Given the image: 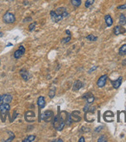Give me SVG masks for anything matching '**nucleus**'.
<instances>
[{"label":"nucleus","mask_w":126,"mask_h":142,"mask_svg":"<svg viewBox=\"0 0 126 142\" xmlns=\"http://www.w3.org/2000/svg\"><path fill=\"white\" fill-rule=\"evenodd\" d=\"M54 117L53 112L51 110H46L41 115V120H44L45 122H50L52 121Z\"/></svg>","instance_id":"nucleus-1"},{"label":"nucleus","mask_w":126,"mask_h":142,"mask_svg":"<svg viewBox=\"0 0 126 142\" xmlns=\"http://www.w3.org/2000/svg\"><path fill=\"white\" fill-rule=\"evenodd\" d=\"M3 21L5 23H13L16 21V17L14 14H12V12H7L3 16Z\"/></svg>","instance_id":"nucleus-2"},{"label":"nucleus","mask_w":126,"mask_h":142,"mask_svg":"<svg viewBox=\"0 0 126 142\" xmlns=\"http://www.w3.org/2000/svg\"><path fill=\"white\" fill-rule=\"evenodd\" d=\"M70 118L71 122H79L81 120V117H80V111H74L70 115Z\"/></svg>","instance_id":"nucleus-3"},{"label":"nucleus","mask_w":126,"mask_h":142,"mask_svg":"<svg viewBox=\"0 0 126 142\" xmlns=\"http://www.w3.org/2000/svg\"><path fill=\"white\" fill-rule=\"evenodd\" d=\"M50 16H51V19L55 23H58L60 21H61L63 19H64V17H63L61 15H59L57 14L55 11L52 10L50 11Z\"/></svg>","instance_id":"nucleus-4"},{"label":"nucleus","mask_w":126,"mask_h":142,"mask_svg":"<svg viewBox=\"0 0 126 142\" xmlns=\"http://www.w3.org/2000/svg\"><path fill=\"white\" fill-rule=\"evenodd\" d=\"M25 52H26V49H25V47L23 46V45H20V46L19 47V49L15 51L14 57H15V58H16V59L20 58V57H21L24 54Z\"/></svg>","instance_id":"nucleus-5"},{"label":"nucleus","mask_w":126,"mask_h":142,"mask_svg":"<svg viewBox=\"0 0 126 142\" xmlns=\"http://www.w3.org/2000/svg\"><path fill=\"white\" fill-rule=\"evenodd\" d=\"M107 79H108V75H104L101 76L99 78V79L98 80V82H97L98 86L100 87V88L104 87L105 86V84H106Z\"/></svg>","instance_id":"nucleus-6"},{"label":"nucleus","mask_w":126,"mask_h":142,"mask_svg":"<svg viewBox=\"0 0 126 142\" xmlns=\"http://www.w3.org/2000/svg\"><path fill=\"white\" fill-rule=\"evenodd\" d=\"M82 98H83V99H86L87 102L89 103V104H91V103L94 101V96L93 94L91 93H85V94L82 96Z\"/></svg>","instance_id":"nucleus-7"},{"label":"nucleus","mask_w":126,"mask_h":142,"mask_svg":"<svg viewBox=\"0 0 126 142\" xmlns=\"http://www.w3.org/2000/svg\"><path fill=\"white\" fill-rule=\"evenodd\" d=\"M55 12H56L57 14L61 15L64 18V17H67V16H68V12H67V9L64 8V7L57 8V9L55 10Z\"/></svg>","instance_id":"nucleus-8"},{"label":"nucleus","mask_w":126,"mask_h":142,"mask_svg":"<svg viewBox=\"0 0 126 142\" xmlns=\"http://www.w3.org/2000/svg\"><path fill=\"white\" fill-rule=\"evenodd\" d=\"M9 109H10V106L9 103H2V104L0 105V113L1 114H5Z\"/></svg>","instance_id":"nucleus-9"},{"label":"nucleus","mask_w":126,"mask_h":142,"mask_svg":"<svg viewBox=\"0 0 126 142\" xmlns=\"http://www.w3.org/2000/svg\"><path fill=\"white\" fill-rule=\"evenodd\" d=\"M126 32V30L122 27L121 26H116V27L114 28V34L115 35H119V34H125Z\"/></svg>","instance_id":"nucleus-10"},{"label":"nucleus","mask_w":126,"mask_h":142,"mask_svg":"<svg viewBox=\"0 0 126 142\" xmlns=\"http://www.w3.org/2000/svg\"><path fill=\"white\" fill-rule=\"evenodd\" d=\"M111 84H112V86L114 87L115 89H118L119 87L121 86L122 85V77H119L118 79H116L115 81H111Z\"/></svg>","instance_id":"nucleus-11"},{"label":"nucleus","mask_w":126,"mask_h":142,"mask_svg":"<svg viewBox=\"0 0 126 142\" xmlns=\"http://www.w3.org/2000/svg\"><path fill=\"white\" fill-rule=\"evenodd\" d=\"M12 99V96L9 94H4L2 95V102L3 103H9Z\"/></svg>","instance_id":"nucleus-12"},{"label":"nucleus","mask_w":126,"mask_h":142,"mask_svg":"<svg viewBox=\"0 0 126 142\" xmlns=\"http://www.w3.org/2000/svg\"><path fill=\"white\" fill-rule=\"evenodd\" d=\"M83 87V83L81 82L80 80H77L74 83V86H73V90L74 91H78L80 89H81Z\"/></svg>","instance_id":"nucleus-13"},{"label":"nucleus","mask_w":126,"mask_h":142,"mask_svg":"<svg viewBox=\"0 0 126 142\" xmlns=\"http://www.w3.org/2000/svg\"><path fill=\"white\" fill-rule=\"evenodd\" d=\"M37 104H38L39 107L43 109L46 106V102H45V99H44L43 96H40L37 99Z\"/></svg>","instance_id":"nucleus-14"},{"label":"nucleus","mask_w":126,"mask_h":142,"mask_svg":"<svg viewBox=\"0 0 126 142\" xmlns=\"http://www.w3.org/2000/svg\"><path fill=\"white\" fill-rule=\"evenodd\" d=\"M104 20H105V23L108 27H111V26L113 24V20L110 15H106L104 17Z\"/></svg>","instance_id":"nucleus-15"},{"label":"nucleus","mask_w":126,"mask_h":142,"mask_svg":"<svg viewBox=\"0 0 126 142\" xmlns=\"http://www.w3.org/2000/svg\"><path fill=\"white\" fill-rule=\"evenodd\" d=\"M20 75L22 76V78L23 79V80H25V81L29 80V74L26 72V71L21 70L20 71Z\"/></svg>","instance_id":"nucleus-16"},{"label":"nucleus","mask_w":126,"mask_h":142,"mask_svg":"<svg viewBox=\"0 0 126 142\" xmlns=\"http://www.w3.org/2000/svg\"><path fill=\"white\" fill-rule=\"evenodd\" d=\"M119 23L122 26H124L126 24V16L124 14H121L119 16Z\"/></svg>","instance_id":"nucleus-17"},{"label":"nucleus","mask_w":126,"mask_h":142,"mask_svg":"<svg viewBox=\"0 0 126 142\" xmlns=\"http://www.w3.org/2000/svg\"><path fill=\"white\" fill-rule=\"evenodd\" d=\"M118 53L120 55H125L126 54V44H123L122 46L119 48Z\"/></svg>","instance_id":"nucleus-18"},{"label":"nucleus","mask_w":126,"mask_h":142,"mask_svg":"<svg viewBox=\"0 0 126 142\" xmlns=\"http://www.w3.org/2000/svg\"><path fill=\"white\" fill-rule=\"evenodd\" d=\"M35 139H36V136H35V135H29V136H28L27 138H25L23 141V142H32V141H33Z\"/></svg>","instance_id":"nucleus-19"},{"label":"nucleus","mask_w":126,"mask_h":142,"mask_svg":"<svg viewBox=\"0 0 126 142\" xmlns=\"http://www.w3.org/2000/svg\"><path fill=\"white\" fill-rule=\"evenodd\" d=\"M71 4L75 7H78L81 4V0H71Z\"/></svg>","instance_id":"nucleus-20"},{"label":"nucleus","mask_w":126,"mask_h":142,"mask_svg":"<svg viewBox=\"0 0 126 142\" xmlns=\"http://www.w3.org/2000/svg\"><path fill=\"white\" fill-rule=\"evenodd\" d=\"M86 38L88 41H95L98 40V37H95L94 35H93V34H89L88 36H87Z\"/></svg>","instance_id":"nucleus-21"},{"label":"nucleus","mask_w":126,"mask_h":142,"mask_svg":"<svg viewBox=\"0 0 126 142\" xmlns=\"http://www.w3.org/2000/svg\"><path fill=\"white\" fill-rule=\"evenodd\" d=\"M55 87H52L51 89H50V92H49V96H50V99H52L54 97V95H55Z\"/></svg>","instance_id":"nucleus-22"},{"label":"nucleus","mask_w":126,"mask_h":142,"mask_svg":"<svg viewBox=\"0 0 126 142\" xmlns=\"http://www.w3.org/2000/svg\"><path fill=\"white\" fill-rule=\"evenodd\" d=\"M94 2V0H87L85 2V7H87V8L90 7L91 5H93Z\"/></svg>","instance_id":"nucleus-23"},{"label":"nucleus","mask_w":126,"mask_h":142,"mask_svg":"<svg viewBox=\"0 0 126 142\" xmlns=\"http://www.w3.org/2000/svg\"><path fill=\"white\" fill-rule=\"evenodd\" d=\"M36 22H33L32 23H30L29 26V31H33L35 29V27H36Z\"/></svg>","instance_id":"nucleus-24"},{"label":"nucleus","mask_w":126,"mask_h":142,"mask_svg":"<svg viewBox=\"0 0 126 142\" xmlns=\"http://www.w3.org/2000/svg\"><path fill=\"white\" fill-rule=\"evenodd\" d=\"M9 135H10V138H9V139H7V140L4 141H5V142H8V141H12V140L14 139V138H15V135H14V134L12 133V132H9Z\"/></svg>","instance_id":"nucleus-25"},{"label":"nucleus","mask_w":126,"mask_h":142,"mask_svg":"<svg viewBox=\"0 0 126 142\" xmlns=\"http://www.w3.org/2000/svg\"><path fill=\"white\" fill-rule=\"evenodd\" d=\"M71 40V37L69 36V37H67V38H64V39H62L61 43H62V44H66V43H68Z\"/></svg>","instance_id":"nucleus-26"},{"label":"nucleus","mask_w":126,"mask_h":142,"mask_svg":"<svg viewBox=\"0 0 126 142\" xmlns=\"http://www.w3.org/2000/svg\"><path fill=\"white\" fill-rule=\"evenodd\" d=\"M98 142H102V141L105 142V141H107V140H106V138H105L104 136H101V137H100V138H98Z\"/></svg>","instance_id":"nucleus-27"},{"label":"nucleus","mask_w":126,"mask_h":142,"mask_svg":"<svg viewBox=\"0 0 126 142\" xmlns=\"http://www.w3.org/2000/svg\"><path fill=\"white\" fill-rule=\"evenodd\" d=\"M118 9H126V3L118 6Z\"/></svg>","instance_id":"nucleus-28"},{"label":"nucleus","mask_w":126,"mask_h":142,"mask_svg":"<svg viewBox=\"0 0 126 142\" xmlns=\"http://www.w3.org/2000/svg\"><path fill=\"white\" fill-rule=\"evenodd\" d=\"M97 66H94V67H92L90 70H89V72H93V71H94V70H95V69H97Z\"/></svg>","instance_id":"nucleus-29"},{"label":"nucleus","mask_w":126,"mask_h":142,"mask_svg":"<svg viewBox=\"0 0 126 142\" xmlns=\"http://www.w3.org/2000/svg\"><path fill=\"white\" fill-rule=\"evenodd\" d=\"M85 141H84V137H81L80 138V140H79V142H84Z\"/></svg>","instance_id":"nucleus-30"},{"label":"nucleus","mask_w":126,"mask_h":142,"mask_svg":"<svg viewBox=\"0 0 126 142\" xmlns=\"http://www.w3.org/2000/svg\"><path fill=\"white\" fill-rule=\"evenodd\" d=\"M53 142H63V140L61 139H56V140H53Z\"/></svg>","instance_id":"nucleus-31"},{"label":"nucleus","mask_w":126,"mask_h":142,"mask_svg":"<svg viewBox=\"0 0 126 142\" xmlns=\"http://www.w3.org/2000/svg\"><path fill=\"white\" fill-rule=\"evenodd\" d=\"M66 33H67L69 36H71V31H70V30H66Z\"/></svg>","instance_id":"nucleus-32"},{"label":"nucleus","mask_w":126,"mask_h":142,"mask_svg":"<svg viewBox=\"0 0 126 142\" xmlns=\"http://www.w3.org/2000/svg\"><path fill=\"white\" fill-rule=\"evenodd\" d=\"M99 127V128H97L96 130H95V131H97V132H98V131H99L101 130V129H102V127Z\"/></svg>","instance_id":"nucleus-33"},{"label":"nucleus","mask_w":126,"mask_h":142,"mask_svg":"<svg viewBox=\"0 0 126 142\" xmlns=\"http://www.w3.org/2000/svg\"><path fill=\"white\" fill-rule=\"evenodd\" d=\"M2 102V95H0V102Z\"/></svg>","instance_id":"nucleus-34"},{"label":"nucleus","mask_w":126,"mask_h":142,"mask_svg":"<svg viewBox=\"0 0 126 142\" xmlns=\"http://www.w3.org/2000/svg\"><path fill=\"white\" fill-rule=\"evenodd\" d=\"M3 36V34L2 33H0V37H2Z\"/></svg>","instance_id":"nucleus-35"},{"label":"nucleus","mask_w":126,"mask_h":142,"mask_svg":"<svg viewBox=\"0 0 126 142\" xmlns=\"http://www.w3.org/2000/svg\"><path fill=\"white\" fill-rule=\"evenodd\" d=\"M10 1H14V0H10Z\"/></svg>","instance_id":"nucleus-36"},{"label":"nucleus","mask_w":126,"mask_h":142,"mask_svg":"<svg viewBox=\"0 0 126 142\" xmlns=\"http://www.w3.org/2000/svg\"><path fill=\"white\" fill-rule=\"evenodd\" d=\"M0 64H1V61H0Z\"/></svg>","instance_id":"nucleus-37"}]
</instances>
